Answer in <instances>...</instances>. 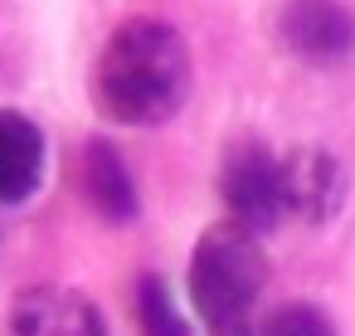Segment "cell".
I'll use <instances>...</instances> for the list:
<instances>
[{
  "instance_id": "obj_1",
  "label": "cell",
  "mask_w": 355,
  "mask_h": 336,
  "mask_svg": "<svg viewBox=\"0 0 355 336\" xmlns=\"http://www.w3.org/2000/svg\"><path fill=\"white\" fill-rule=\"evenodd\" d=\"M190 98V49L166 20H127L107 35L93 69V103L107 122L161 127Z\"/></svg>"
},
{
  "instance_id": "obj_2",
  "label": "cell",
  "mask_w": 355,
  "mask_h": 336,
  "mask_svg": "<svg viewBox=\"0 0 355 336\" xmlns=\"http://www.w3.org/2000/svg\"><path fill=\"white\" fill-rule=\"evenodd\" d=\"M268 283V258L258 234L234 219L209 224L190 253V302L205 336H258V297Z\"/></svg>"
},
{
  "instance_id": "obj_3",
  "label": "cell",
  "mask_w": 355,
  "mask_h": 336,
  "mask_svg": "<svg viewBox=\"0 0 355 336\" xmlns=\"http://www.w3.org/2000/svg\"><path fill=\"white\" fill-rule=\"evenodd\" d=\"M219 200L229 210V219L248 234H272L287 219V190H282V161L258 142V137H239L229 142L224 161H219Z\"/></svg>"
},
{
  "instance_id": "obj_4",
  "label": "cell",
  "mask_w": 355,
  "mask_h": 336,
  "mask_svg": "<svg viewBox=\"0 0 355 336\" xmlns=\"http://www.w3.org/2000/svg\"><path fill=\"white\" fill-rule=\"evenodd\" d=\"M0 336H112L107 317L93 297H83L78 287L64 283H35L25 292H15Z\"/></svg>"
},
{
  "instance_id": "obj_5",
  "label": "cell",
  "mask_w": 355,
  "mask_h": 336,
  "mask_svg": "<svg viewBox=\"0 0 355 336\" xmlns=\"http://www.w3.org/2000/svg\"><path fill=\"white\" fill-rule=\"evenodd\" d=\"M277 40L311 69H336L355 54V15L340 0H282Z\"/></svg>"
},
{
  "instance_id": "obj_6",
  "label": "cell",
  "mask_w": 355,
  "mask_h": 336,
  "mask_svg": "<svg viewBox=\"0 0 355 336\" xmlns=\"http://www.w3.org/2000/svg\"><path fill=\"white\" fill-rule=\"evenodd\" d=\"M282 190L287 215L306 224H331L345 205V166L326 146H297L282 156Z\"/></svg>"
},
{
  "instance_id": "obj_7",
  "label": "cell",
  "mask_w": 355,
  "mask_h": 336,
  "mask_svg": "<svg viewBox=\"0 0 355 336\" xmlns=\"http://www.w3.org/2000/svg\"><path fill=\"white\" fill-rule=\"evenodd\" d=\"M78 190H83V200H88L103 219H112V224H127V219H137V210H141L137 180H132L122 151H117L107 137L83 142V151H78Z\"/></svg>"
},
{
  "instance_id": "obj_8",
  "label": "cell",
  "mask_w": 355,
  "mask_h": 336,
  "mask_svg": "<svg viewBox=\"0 0 355 336\" xmlns=\"http://www.w3.org/2000/svg\"><path fill=\"white\" fill-rule=\"evenodd\" d=\"M44 132L15 112L0 108V205H25L44 180Z\"/></svg>"
},
{
  "instance_id": "obj_9",
  "label": "cell",
  "mask_w": 355,
  "mask_h": 336,
  "mask_svg": "<svg viewBox=\"0 0 355 336\" xmlns=\"http://www.w3.org/2000/svg\"><path fill=\"white\" fill-rule=\"evenodd\" d=\"M137 326H141V336H190V321L175 307L171 283L156 273H146L137 283Z\"/></svg>"
},
{
  "instance_id": "obj_10",
  "label": "cell",
  "mask_w": 355,
  "mask_h": 336,
  "mask_svg": "<svg viewBox=\"0 0 355 336\" xmlns=\"http://www.w3.org/2000/svg\"><path fill=\"white\" fill-rule=\"evenodd\" d=\"M258 336H336V321L311 302H287L258 321Z\"/></svg>"
}]
</instances>
